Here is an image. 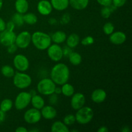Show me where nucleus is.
Instances as JSON below:
<instances>
[{
  "label": "nucleus",
  "mask_w": 132,
  "mask_h": 132,
  "mask_svg": "<svg viewBox=\"0 0 132 132\" xmlns=\"http://www.w3.org/2000/svg\"><path fill=\"white\" fill-rule=\"evenodd\" d=\"M69 78V68L64 63H58L52 68L50 79L55 82V85H63L68 82Z\"/></svg>",
  "instance_id": "obj_1"
},
{
  "label": "nucleus",
  "mask_w": 132,
  "mask_h": 132,
  "mask_svg": "<svg viewBox=\"0 0 132 132\" xmlns=\"http://www.w3.org/2000/svg\"><path fill=\"white\" fill-rule=\"evenodd\" d=\"M31 42L35 47L40 50H46L52 43L51 37L48 34L37 31L31 35Z\"/></svg>",
  "instance_id": "obj_2"
},
{
  "label": "nucleus",
  "mask_w": 132,
  "mask_h": 132,
  "mask_svg": "<svg viewBox=\"0 0 132 132\" xmlns=\"http://www.w3.org/2000/svg\"><path fill=\"white\" fill-rule=\"evenodd\" d=\"M76 120L80 125H86L91 122L94 117V111L90 107L82 106L77 110L76 113Z\"/></svg>",
  "instance_id": "obj_3"
},
{
  "label": "nucleus",
  "mask_w": 132,
  "mask_h": 132,
  "mask_svg": "<svg viewBox=\"0 0 132 132\" xmlns=\"http://www.w3.org/2000/svg\"><path fill=\"white\" fill-rule=\"evenodd\" d=\"M56 87L55 82L50 78L41 79L37 85V92L43 95H50L54 94Z\"/></svg>",
  "instance_id": "obj_4"
},
{
  "label": "nucleus",
  "mask_w": 132,
  "mask_h": 132,
  "mask_svg": "<svg viewBox=\"0 0 132 132\" xmlns=\"http://www.w3.org/2000/svg\"><path fill=\"white\" fill-rule=\"evenodd\" d=\"M13 77V83L14 86L19 89L27 88L32 83V78L30 76L23 72H17Z\"/></svg>",
  "instance_id": "obj_5"
},
{
  "label": "nucleus",
  "mask_w": 132,
  "mask_h": 132,
  "mask_svg": "<svg viewBox=\"0 0 132 132\" xmlns=\"http://www.w3.org/2000/svg\"><path fill=\"white\" fill-rule=\"evenodd\" d=\"M32 95L30 92H20L15 99L14 106L18 110H22L27 108L30 103Z\"/></svg>",
  "instance_id": "obj_6"
},
{
  "label": "nucleus",
  "mask_w": 132,
  "mask_h": 132,
  "mask_svg": "<svg viewBox=\"0 0 132 132\" xmlns=\"http://www.w3.org/2000/svg\"><path fill=\"white\" fill-rule=\"evenodd\" d=\"M47 54L49 58L53 61H59L63 57V49L58 44L54 43L50 45L47 48Z\"/></svg>",
  "instance_id": "obj_7"
},
{
  "label": "nucleus",
  "mask_w": 132,
  "mask_h": 132,
  "mask_svg": "<svg viewBox=\"0 0 132 132\" xmlns=\"http://www.w3.org/2000/svg\"><path fill=\"white\" fill-rule=\"evenodd\" d=\"M14 67L19 72H25L29 68V61L25 55L23 54H18L13 60Z\"/></svg>",
  "instance_id": "obj_8"
},
{
  "label": "nucleus",
  "mask_w": 132,
  "mask_h": 132,
  "mask_svg": "<svg viewBox=\"0 0 132 132\" xmlns=\"http://www.w3.org/2000/svg\"><path fill=\"white\" fill-rule=\"evenodd\" d=\"M41 117L42 116L39 110L34 108L28 110L24 114V120L26 122L30 125H34L39 122Z\"/></svg>",
  "instance_id": "obj_9"
},
{
  "label": "nucleus",
  "mask_w": 132,
  "mask_h": 132,
  "mask_svg": "<svg viewBox=\"0 0 132 132\" xmlns=\"http://www.w3.org/2000/svg\"><path fill=\"white\" fill-rule=\"evenodd\" d=\"M31 43V34L28 31H23L16 36L15 44L19 48H26Z\"/></svg>",
  "instance_id": "obj_10"
},
{
  "label": "nucleus",
  "mask_w": 132,
  "mask_h": 132,
  "mask_svg": "<svg viewBox=\"0 0 132 132\" xmlns=\"http://www.w3.org/2000/svg\"><path fill=\"white\" fill-rule=\"evenodd\" d=\"M16 35L14 31H9L5 29L0 34V43L5 46H9L15 43Z\"/></svg>",
  "instance_id": "obj_11"
},
{
  "label": "nucleus",
  "mask_w": 132,
  "mask_h": 132,
  "mask_svg": "<svg viewBox=\"0 0 132 132\" xmlns=\"http://www.w3.org/2000/svg\"><path fill=\"white\" fill-rule=\"evenodd\" d=\"M86 103V98L84 94L82 93H76L73 94L71 99V106L75 110L80 109L84 106Z\"/></svg>",
  "instance_id": "obj_12"
},
{
  "label": "nucleus",
  "mask_w": 132,
  "mask_h": 132,
  "mask_svg": "<svg viewBox=\"0 0 132 132\" xmlns=\"http://www.w3.org/2000/svg\"><path fill=\"white\" fill-rule=\"evenodd\" d=\"M37 9L41 15H48L52 12L53 7L51 3L48 0H41L37 3Z\"/></svg>",
  "instance_id": "obj_13"
},
{
  "label": "nucleus",
  "mask_w": 132,
  "mask_h": 132,
  "mask_svg": "<svg viewBox=\"0 0 132 132\" xmlns=\"http://www.w3.org/2000/svg\"><path fill=\"white\" fill-rule=\"evenodd\" d=\"M126 35L121 31L113 32L110 35V41L116 45H122L126 41Z\"/></svg>",
  "instance_id": "obj_14"
},
{
  "label": "nucleus",
  "mask_w": 132,
  "mask_h": 132,
  "mask_svg": "<svg viewBox=\"0 0 132 132\" xmlns=\"http://www.w3.org/2000/svg\"><path fill=\"white\" fill-rule=\"evenodd\" d=\"M41 110V116L45 119H54L57 116V110L52 106H44Z\"/></svg>",
  "instance_id": "obj_15"
},
{
  "label": "nucleus",
  "mask_w": 132,
  "mask_h": 132,
  "mask_svg": "<svg viewBox=\"0 0 132 132\" xmlns=\"http://www.w3.org/2000/svg\"><path fill=\"white\" fill-rule=\"evenodd\" d=\"M106 92L103 89L98 88L94 90L92 93L91 99L95 103H103L106 99Z\"/></svg>",
  "instance_id": "obj_16"
},
{
  "label": "nucleus",
  "mask_w": 132,
  "mask_h": 132,
  "mask_svg": "<svg viewBox=\"0 0 132 132\" xmlns=\"http://www.w3.org/2000/svg\"><path fill=\"white\" fill-rule=\"evenodd\" d=\"M50 3L53 9L57 11L66 10L69 6V0H51Z\"/></svg>",
  "instance_id": "obj_17"
},
{
  "label": "nucleus",
  "mask_w": 132,
  "mask_h": 132,
  "mask_svg": "<svg viewBox=\"0 0 132 132\" xmlns=\"http://www.w3.org/2000/svg\"><path fill=\"white\" fill-rule=\"evenodd\" d=\"M15 9L17 12L24 14L27 12L29 9V4L27 0H16L15 2Z\"/></svg>",
  "instance_id": "obj_18"
},
{
  "label": "nucleus",
  "mask_w": 132,
  "mask_h": 132,
  "mask_svg": "<svg viewBox=\"0 0 132 132\" xmlns=\"http://www.w3.org/2000/svg\"><path fill=\"white\" fill-rule=\"evenodd\" d=\"M89 3V0H69V5L73 9L82 10L86 9Z\"/></svg>",
  "instance_id": "obj_19"
},
{
  "label": "nucleus",
  "mask_w": 132,
  "mask_h": 132,
  "mask_svg": "<svg viewBox=\"0 0 132 132\" xmlns=\"http://www.w3.org/2000/svg\"><path fill=\"white\" fill-rule=\"evenodd\" d=\"M30 103L32 106L37 110H41L45 106V102L43 98L39 95H34L31 97Z\"/></svg>",
  "instance_id": "obj_20"
},
{
  "label": "nucleus",
  "mask_w": 132,
  "mask_h": 132,
  "mask_svg": "<svg viewBox=\"0 0 132 132\" xmlns=\"http://www.w3.org/2000/svg\"><path fill=\"white\" fill-rule=\"evenodd\" d=\"M51 39L52 41L54 42V43H63L67 39V34L63 31H56L52 34L51 37Z\"/></svg>",
  "instance_id": "obj_21"
},
{
  "label": "nucleus",
  "mask_w": 132,
  "mask_h": 132,
  "mask_svg": "<svg viewBox=\"0 0 132 132\" xmlns=\"http://www.w3.org/2000/svg\"><path fill=\"white\" fill-rule=\"evenodd\" d=\"M51 131L52 132H68L70 130L64 122L57 121L52 124Z\"/></svg>",
  "instance_id": "obj_22"
},
{
  "label": "nucleus",
  "mask_w": 132,
  "mask_h": 132,
  "mask_svg": "<svg viewBox=\"0 0 132 132\" xmlns=\"http://www.w3.org/2000/svg\"><path fill=\"white\" fill-rule=\"evenodd\" d=\"M67 45L71 48H76L80 43V37L76 34H72L67 37Z\"/></svg>",
  "instance_id": "obj_23"
},
{
  "label": "nucleus",
  "mask_w": 132,
  "mask_h": 132,
  "mask_svg": "<svg viewBox=\"0 0 132 132\" xmlns=\"http://www.w3.org/2000/svg\"><path fill=\"white\" fill-rule=\"evenodd\" d=\"M61 86L62 87L61 88V94H63L64 96L69 97H72V95L74 94L75 89L72 85L68 83V82H66Z\"/></svg>",
  "instance_id": "obj_24"
},
{
  "label": "nucleus",
  "mask_w": 132,
  "mask_h": 132,
  "mask_svg": "<svg viewBox=\"0 0 132 132\" xmlns=\"http://www.w3.org/2000/svg\"><path fill=\"white\" fill-rule=\"evenodd\" d=\"M68 59H69L70 63L75 66L80 64L82 61L81 55L78 52H72L68 56Z\"/></svg>",
  "instance_id": "obj_25"
},
{
  "label": "nucleus",
  "mask_w": 132,
  "mask_h": 132,
  "mask_svg": "<svg viewBox=\"0 0 132 132\" xmlns=\"http://www.w3.org/2000/svg\"><path fill=\"white\" fill-rule=\"evenodd\" d=\"M23 20L27 24L33 25L37 22V17L32 12L25 13V14L23 15Z\"/></svg>",
  "instance_id": "obj_26"
},
{
  "label": "nucleus",
  "mask_w": 132,
  "mask_h": 132,
  "mask_svg": "<svg viewBox=\"0 0 132 132\" xmlns=\"http://www.w3.org/2000/svg\"><path fill=\"white\" fill-rule=\"evenodd\" d=\"M13 106V102L10 99H5L0 104V110L4 112H7L12 109Z\"/></svg>",
  "instance_id": "obj_27"
},
{
  "label": "nucleus",
  "mask_w": 132,
  "mask_h": 132,
  "mask_svg": "<svg viewBox=\"0 0 132 132\" xmlns=\"http://www.w3.org/2000/svg\"><path fill=\"white\" fill-rule=\"evenodd\" d=\"M1 72L3 76L6 77H9V78L12 77L15 74V71L14 68L9 65H5L1 67Z\"/></svg>",
  "instance_id": "obj_28"
},
{
  "label": "nucleus",
  "mask_w": 132,
  "mask_h": 132,
  "mask_svg": "<svg viewBox=\"0 0 132 132\" xmlns=\"http://www.w3.org/2000/svg\"><path fill=\"white\" fill-rule=\"evenodd\" d=\"M12 21L14 22L15 26L21 27L24 23L23 20V14H19L18 12L15 13L12 18Z\"/></svg>",
  "instance_id": "obj_29"
},
{
  "label": "nucleus",
  "mask_w": 132,
  "mask_h": 132,
  "mask_svg": "<svg viewBox=\"0 0 132 132\" xmlns=\"http://www.w3.org/2000/svg\"><path fill=\"white\" fill-rule=\"evenodd\" d=\"M115 27L114 25L113 24V23H111V22H108V23H106L103 26V32L106 35H110L111 34H112L114 31Z\"/></svg>",
  "instance_id": "obj_30"
},
{
  "label": "nucleus",
  "mask_w": 132,
  "mask_h": 132,
  "mask_svg": "<svg viewBox=\"0 0 132 132\" xmlns=\"http://www.w3.org/2000/svg\"><path fill=\"white\" fill-rule=\"evenodd\" d=\"M76 117L74 115L68 114L63 119V122L67 126H70L73 125L76 122Z\"/></svg>",
  "instance_id": "obj_31"
},
{
  "label": "nucleus",
  "mask_w": 132,
  "mask_h": 132,
  "mask_svg": "<svg viewBox=\"0 0 132 132\" xmlns=\"http://www.w3.org/2000/svg\"><path fill=\"white\" fill-rule=\"evenodd\" d=\"M112 12L109 6H103V9L101 10V15L104 19H108L110 17Z\"/></svg>",
  "instance_id": "obj_32"
},
{
  "label": "nucleus",
  "mask_w": 132,
  "mask_h": 132,
  "mask_svg": "<svg viewBox=\"0 0 132 132\" xmlns=\"http://www.w3.org/2000/svg\"><path fill=\"white\" fill-rule=\"evenodd\" d=\"M94 37L90 36L84 37V38L81 40V44H82L83 46H89V45H92V44H94Z\"/></svg>",
  "instance_id": "obj_33"
},
{
  "label": "nucleus",
  "mask_w": 132,
  "mask_h": 132,
  "mask_svg": "<svg viewBox=\"0 0 132 132\" xmlns=\"http://www.w3.org/2000/svg\"><path fill=\"white\" fill-rule=\"evenodd\" d=\"M49 103L52 104V105H54V104H56L58 101V96L57 94H51V95H49Z\"/></svg>",
  "instance_id": "obj_34"
},
{
  "label": "nucleus",
  "mask_w": 132,
  "mask_h": 132,
  "mask_svg": "<svg viewBox=\"0 0 132 132\" xmlns=\"http://www.w3.org/2000/svg\"><path fill=\"white\" fill-rule=\"evenodd\" d=\"M127 0H112V4L117 8L121 7L124 6Z\"/></svg>",
  "instance_id": "obj_35"
},
{
  "label": "nucleus",
  "mask_w": 132,
  "mask_h": 132,
  "mask_svg": "<svg viewBox=\"0 0 132 132\" xmlns=\"http://www.w3.org/2000/svg\"><path fill=\"white\" fill-rule=\"evenodd\" d=\"M97 1L103 6H108L112 4V0H97Z\"/></svg>",
  "instance_id": "obj_36"
},
{
  "label": "nucleus",
  "mask_w": 132,
  "mask_h": 132,
  "mask_svg": "<svg viewBox=\"0 0 132 132\" xmlns=\"http://www.w3.org/2000/svg\"><path fill=\"white\" fill-rule=\"evenodd\" d=\"M63 49V56L64 57H68L70 54H71L72 52V50H71V48H70L69 46H64V47L62 48Z\"/></svg>",
  "instance_id": "obj_37"
},
{
  "label": "nucleus",
  "mask_w": 132,
  "mask_h": 132,
  "mask_svg": "<svg viewBox=\"0 0 132 132\" xmlns=\"http://www.w3.org/2000/svg\"><path fill=\"white\" fill-rule=\"evenodd\" d=\"M17 48H18V46H16V45L15 43L12 44V45L7 46V52L9 54H14V53H15L16 52Z\"/></svg>",
  "instance_id": "obj_38"
},
{
  "label": "nucleus",
  "mask_w": 132,
  "mask_h": 132,
  "mask_svg": "<svg viewBox=\"0 0 132 132\" xmlns=\"http://www.w3.org/2000/svg\"><path fill=\"white\" fill-rule=\"evenodd\" d=\"M15 27V24H14V23L12 21H10L6 23V30H7L14 31Z\"/></svg>",
  "instance_id": "obj_39"
},
{
  "label": "nucleus",
  "mask_w": 132,
  "mask_h": 132,
  "mask_svg": "<svg viewBox=\"0 0 132 132\" xmlns=\"http://www.w3.org/2000/svg\"><path fill=\"white\" fill-rule=\"evenodd\" d=\"M70 20V16L68 14H64V15L62 16L61 23H63V24H67V23H69Z\"/></svg>",
  "instance_id": "obj_40"
},
{
  "label": "nucleus",
  "mask_w": 132,
  "mask_h": 132,
  "mask_svg": "<svg viewBox=\"0 0 132 132\" xmlns=\"http://www.w3.org/2000/svg\"><path fill=\"white\" fill-rule=\"evenodd\" d=\"M5 29H6V23L2 18H0V32L5 30Z\"/></svg>",
  "instance_id": "obj_41"
},
{
  "label": "nucleus",
  "mask_w": 132,
  "mask_h": 132,
  "mask_svg": "<svg viewBox=\"0 0 132 132\" xmlns=\"http://www.w3.org/2000/svg\"><path fill=\"white\" fill-rule=\"evenodd\" d=\"M5 119V112L0 110V125L4 122Z\"/></svg>",
  "instance_id": "obj_42"
},
{
  "label": "nucleus",
  "mask_w": 132,
  "mask_h": 132,
  "mask_svg": "<svg viewBox=\"0 0 132 132\" xmlns=\"http://www.w3.org/2000/svg\"><path fill=\"white\" fill-rule=\"evenodd\" d=\"M108 131H109V130H108V128L104 126H101L97 130V132H108Z\"/></svg>",
  "instance_id": "obj_43"
},
{
  "label": "nucleus",
  "mask_w": 132,
  "mask_h": 132,
  "mask_svg": "<svg viewBox=\"0 0 132 132\" xmlns=\"http://www.w3.org/2000/svg\"><path fill=\"white\" fill-rule=\"evenodd\" d=\"M16 132H28V130L27 128H25L23 126H20V127L17 128L16 130H15Z\"/></svg>",
  "instance_id": "obj_44"
},
{
  "label": "nucleus",
  "mask_w": 132,
  "mask_h": 132,
  "mask_svg": "<svg viewBox=\"0 0 132 132\" xmlns=\"http://www.w3.org/2000/svg\"><path fill=\"white\" fill-rule=\"evenodd\" d=\"M54 93L56 94H61V88L60 87H55V91H54Z\"/></svg>",
  "instance_id": "obj_45"
},
{
  "label": "nucleus",
  "mask_w": 132,
  "mask_h": 132,
  "mask_svg": "<svg viewBox=\"0 0 132 132\" xmlns=\"http://www.w3.org/2000/svg\"><path fill=\"white\" fill-rule=\"evenodd\" d=\"M121 131L123 132H130V129L129 128L128 126H125V127H123L121 129Z\"/></svg>",
  "instance_id": "obj_46"
},
{
  "label": "nucleus",
  "mask_w": 132,
  "mask_h": 132,
  "mask_svg": "<svg viewBox=\"0 0 132 132\" xmlns=\"http://www.w3.org/2000/svg\"><path fill=\"white\" fill-rule=\"evenodd\" d=\"M48 22L50 24H56L57 21H56V19H55L54 18H51V19L49 20Z\"/></svg>",
  "instance_id": "obj_47"
},
{
  "label": "nucleus",
  "mask_w": 132,
  "mask_h": 132,
  "mask_svg": "<svg viewBox=\"0 0 132 132\" xmlns=\"http://www.w3.org/2000/svg\"><path fill=\"white\" fill-rule=\"evenodd\" d=\"M39 130H38V129H32V130H30V132H38Z\"/></svg>",
  "instance_id": "obj_48"
},
{
  "label": "nucleus",
  "mask_w": 132,
  "mask_h": 132,
  "mask_svg": "<svg viewBox=\"0 0 132 132\" xmlns=\"http://www.w3.org/2000/svg\"><path fill=\"white\" fill-rule=\"evenodd\" d=\"M3 5V0H0V10L2 9Z\"/></svg>",
  "instance_id": "obj_49"
}]
</instances>
